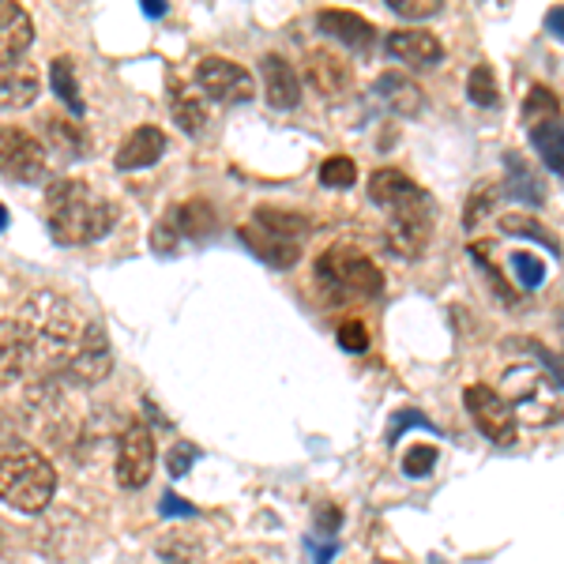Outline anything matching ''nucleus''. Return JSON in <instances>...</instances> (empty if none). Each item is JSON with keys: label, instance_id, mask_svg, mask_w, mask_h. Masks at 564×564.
Masks as SVG:
<instances>
[{"label": "nucleus", "instance_id": "obj_14", "mask_svg": "<svg viewBox=\"0 0 564 564\" xmlns=\"http://www.w3.org/2000/svg\"><path fill=\"white\" fill-rule=\"evenodd\" d=\"M238 234H241L245 249H249L252 257H260L268 268H294V263L302 260V241L282 238V234L268 230V226H260V223L241 226Z\"/></svg>", "mask_w": 564, "mask_h": 564}, {"label": "nucleus", "instance_id": "obj_11", "mask_svg": "<svg viewBox=\"0 0 564 564\" xmlns=\"http://www.w3.org/2000/svg\"><path fill=\"white\" fill-rule=\"evenodd\" d=\"M463 403H467L470 417H475L478 433L486 436V441L500 444V448H508V444L516 441V414L508 411V403L497 395V388H486V384H470L467 395H463Z\"/></svg>", "mask_w": 564, "mask_h": 564}, {"label": "nucleus", "instance_id": "obj_46", "mask_svg": "<svg viewBox=\"0 0 564 564\" xmlns=\"http://www.w3.org/2000/svg\"><path fill=\"white\" fill-rule=\"evenodd\" d=\"M0 230H8V212L0 207Z\"/></svg>", "mask_w": 564, "mask_h": 564}, {"label": "nucleus", "instance_id": "obj_32", "mask_svg": "<svg viewBox=\"0 0 564 564\" xmlns=\"http://www.w3.org/2000/svg\"><path fill=\"white\" fill-rule=\"evenodd\" d=\"M321 185L335 188V193H347V188L358 185V166L347 159V154H335L321 166Z\"/></svg>", "mask_w": 564, "mask_h": 564}, {"label": "nucleus", "instance_id": "obj_28", "mask_svg": "<svg viewBox=\"0 0 564 564\" xmlns=\"http://www.w3.org/2000/svg\"><path fill=\"white\" fill-rule=\"evenodd\" d=\"M252 223L268 226V230L282 234V238H294V241H302L305 234L313 230V223H308L305 215H297V212H275V207H257Z\"/></svg>", "mask_w": 564, "mask_h": 564}, {"label": "nucleus", "instance_id": "obj_43", "mask_svg": "<svg viewBox=\"0 0 564 564\" xmlns=\"http://www.w3.org/2000/svg\"><path fill=\"white\" fill-rule=\"evenodd\" d=\"M343 527V512L339 508H332V505H324L321 508V516H316V531L327 534V539H335V531Z\"/></svg>", "mask_w": 564, "mask_h": 564}, {"label": "nucleus", "instance_id": "obj_37", "mask_svg": "<svg viewBox=\"0 0 564 564\" xmlns=\"http://www.w3.org/2000/svg\"><path fill=\"white\" fill-rule=\"evenodd\" d=\"M335 339H339V347L347 354H361V350H369V327L361 321H347V324H339Z\"/></svg>", "mask_w": 564, "mask_h": 564}, {"label": "nucleus", "instance_id": "obj_23", "mask_svg": "<svg viewBox=\"0 0 564 564\" xmlns=\"http://www.w3.org/2000/svg\"><path fill=\"white\" fill-rule=\"evenodd\" d=\"M417 193V185L406 174H399V170H377V174L369 177V199L377 207H384V212H391V207H399V204H406Z\"/></svg>", "mask_w": 564, "mask_h": 564}, {"label": "nucleus", "instance_id": "obj_2", "mask_svg": "<svg viewBox=\"0 0 564 564\" xmlns=\"http://www.w3.org/2000/svg\"><path fill=\"white\" fill-rule=\"evenodd\" d=\"M57 494V470L31 444H0V500L15 512H42Z\"/></svg>", "mask_w": 564, "mask_h": 564}, {"label": "nucleus", "instance_id": "obj_27", "mask_svg": "<svg viewBox=\"0 0 564 564\" xmlns=\"http://www.w3.org/2000/svg\"><path fill=\"white\" fill-rule=\"evenodd\" d=\"M531 132V143L539 148L542 154V162L550 166V174H561L564 170V140H561V121H545V124H534V129H527Z\"/></svg>", "mask_w": 564, "mask_h": 564}, {"label": "nucleus", "instance_id": "obj_47", "mask_svg": "<svg viewBox=\"0 0 564 564\" xmlns=\"http://www.w3.org/2000/svg\"><path fill=\"white\" fill-rule=\"evenodd\" d=\"M372 564H399V561H372Z\"/></svg>", "mask_w": 564, "mask_h": 564}, {"label": "nucleus", "instance_id": "obj_20", "mask_svg": "<svg viewBox=\"0 0 564 564\" xmlns=\"http://www.w3.org/2000/svg\"><path fill=\"white\" fill-rule=\"evenodd\" d=\"M260 72H263V90H268V102L275 109H294L302 102V79L297 72L279 57V53H268L260 61Z\"/></svg>", "mask_w": 564, "mask_h": 564}, {"label": "nucleus", "instance_id": "obj_45", "mask_svg": "<svg viewBox=\"0 0 564 564\" xmlns=\"http://www.w3.org/2000/svg\"><path fill=\"white\" fill-rule=\"evenodd\" d=\"M143 15H166V4H162V0H143Z\"/></svg>", "mask_w": 564, "mask_h": 564}, {"label": "nucleus", "instance_id": "obj_35", "mask_svg": "<svg viewBox=\"0 0 564 564\" xmlns=\"http://www.w3.org/2000/svg\"><path fill=\"white\" fill-rule=\"evenodd\" d=\"M196 459H199V448H196V444L181 441V444H174V448L166 452V470H170L174 478H185L188 470L196 467Z\"/></svg>", "mask_w": 564, "mask_h": 564}, {"label": "nucleus", "instance_id": "obj_13", "mask_svg": "<svg viewBox=\"0 0 564 564\" xmlns=\"http://www.w3.org/2000/svg\"><path fill=\"white\" fill-rule=\"evenodd\" d=\"M65 366L79 384H98V380L109 377V369H113V350H109V339H106L102 327L87 324L84 332H79V339L72 343Z\"/></svg>", "mask_w": 564, "mask_h": 564}, {"label": "nucleus", "instance_id": "obj_6", "mask_svg": "<svg viewBox=\"0 0 564 564\" xmlns=\"http://www.w3.org/2000/svg\"><path fill=\"white\" fill-rule=\"evenodd\" d=\"M433 212H436V204L430 199V193H422V188H417L406 204L391 207L388 226H384L388 249L403 260L422 257L425 245H430V238H433Z\"/></svg>", "mask_w": 564, "mask_h": 564}, {"label": "nucleus", "instance_id": "obj_41", "mask_svg": "<svg viewBox=\"0 0 564 564\" xmlns=\"http://www.w3.org/2000/svg\"><path fill=\"white\" fill-rule=\"evenodd\" d=\"M159 516H166V520H193L196 505H188V500H181L174 489H166L159 500Z\"/></svg>", "mask_w": 564, "mask_h": 564}, {"label": "nucleus", "instance_id": "obj_8", "mask_svg": "<svg viewBox=\"0 0 564 564\" xmlns=\"http://www.w3.org/2000/svg\"><path fill=\"white\" fill-rule=\"evenodd\" d=\"M57 358L39 335L26 327L20 316H8L0 321V384L8 380H23L26 372H34L39 366H50Z\"/></svg>", "mask_w": 564, "mask_h": 564}, {"label": "nucleus", "instance_id": "obj_25", "mask_svg": "<svg viewBox=\"0 0 564 564\" xmlns=\"http://www.w3.org/2000/svg\"><path fill=\"white\" fill-rule=\"evenodd\" d=\"M505 166H508V185H512L508 193L520 199V204H534V207H539L542 199H545V188L539 185V177L527 170V162L516 159V154H508Z\"/></svg>", "mask_w": 564, "mask_h": 564}, {"label": "nucleus", "instance_id": "obj_36", "mask_svg": "<svg viewBox=\"0 0 564 564\" xmlns=\"http://www.w3.org/2000/svg\"><path fill=\"white\" fill-rule=\"evenodd\" d=\"M159 553H162V557H166L170 564H199L196 542H185V539H177V534L162 539V542H159Z\"/></svg>", "mask_w": 564, "mask_h": 564}, {"label": "nucleus", "instance_id": "obj_31", "mask_svg": "<svg viewBox=\"0 0 564 564\" xmlns=\"http://www.w3.org/2000/svg\"><path fill=\"white\" fill-rule=\"evenodd\" d=\"M500 230H505V234H520V238H531V241L550 245L553 257H557V252H561L557 238H553V234L545 230V226H542L534 215H505V218H500Z\"/></svg>", "mask_w": 564, "mask_h": 564}, {"label": "nucleus", "instance_id": "obj_17", "mask_svg": "<svg viewBox=\"0 0 564 564\" xmlns=\"http://www.w3.org/2000/svg\"><path fill=\"white\" fill-rule=\"evenodd\" d=\"M34 42V23L20 4L0 0V65H15Z\"/></svg>", "mask_w": 564, "mask_h": 564}, {"label": "nucleus", "instance_id": "obj_26", "mask_svg": "<svg viewBox=\"0 0 564 564\" xmlns=\"http://www.w3.org/2000/svg\"><path fill=\"white\" fill-rule=\"evenodd\" d=\"M170 109H174V121L188 135H199L207 129V106L199 102V95H188V90L174 87V95H170Z\"/></svg>", "mask_w": 564, "mask_h": 564}, {"label": "nucleus", "instance_id": "obj_38", "mask_svg": "<svg viewBox=\"0 0 564 564\" xmlns=\"http://www.w3.org/2000/svg\"><path fill=\"white\" fill-rule=\"evenodd\" d=\"M494 199H497V188L478 185V188H475V196H470V204H467V218H463V226H467V230H475V226L481 223V218L489 215V207H494Z\"/></svg>", "mask_w": 564, "mask_h": 564}, {"label": "nucleus", "instance_id": "obj_7", "mask_svg": "<svg viewBox=\"0 0 564 564\" xmlns=\"http://www.w3.org/2000/svg\"><path fill=\"white\" fill-rule=\"evenodd\" d=\"M215 207L207 204V199H185V204H174L166 215H162V223L154 226L151 234V249L162 252V257H174L177 245L185 241H204L215 234Z\"/></svg>", "mask_w": 564, "mask_h": 564}, {"label": "nucleus", "instance_id": "obj_42", "mask_svg": "<svg viewBox=\"0 0 564 564\" xmlns=\"http://www.w3.org/2000/svg\"><path fill=\"white\" fill-rule=\"evenodd\" d=\"M414 425H422V430H436V425L430 422L425 414H417V411H403V414H395L391 417V430H388V444H395L399 436H403L406 430H414Z\"/></svg>", "mask_w": 564, "mask_h": 564}, {"label": "nucleus", "instance_id": "obj_44", "mask_svg": "<svg viewBox=\"0 0 564 564\" xmlns=\"http://www.w3.org/2000/svg\"><path fill=\"white\" fill-rule=\"evenodd\" d=\"M550 31L557 34V39L564 34V8H553V12H550Z\"/></svg>", "mask_w": 564, "mask_h": 564}, {"label": "nucleus", "instance_id": "obj_24", "mask_svg": "<svg viewBox=\"0 0 564 564\" xmlns=\"http://www.w3.org/2000/svg\"><path fill=\"white\" fill-rule=\"evenodd\" d=\"M34 98H39V76L34 72H8V76H0V113L26 109Z\"/></svg>", "mask_w": 564, "mask_h": 564}, {"label": "nucleus", "instance_id": "obj_30", "mask_svg": "<svg viewBox=\"0 0 564 564\" xmlns=\"http://www.w3.org/2000/svg\"><path fill=\"white\" fill-rule=\"evenodd\" d=\"M523 121H527V129L545 124V121H561L557 95H553L550 87H531V95H527V102H523Z\"/></svg>", "mask_w": 564, "mask_h": 564}, {"label": "nucleus", "instance_id": "obj_22", "mask_svg": "<svg viewBox=\"0 0 564 564\" xmlns=\"http://www.w3.org/2000/svg\"><path fill=\"white\" fill-rule=\"evenodd\" d=\"M372 98H377L388 113H399V117H414L417 109H422V87L406 76H395V72H388V76L377 79Z\"/></svg>", "mask_w": 564, "mask_h": 564}, {"label": "nucleus", "instance_id": "obj_29", "mask_svg": "<svg viewBox=\"0 0 564 564\" xmlns=\"http://www.w3.org/2000/svg\"><path fill=\"white\" fill-rule=\"evenodd\" d=\"M50 84L57 90V98H65L72 117H84V98H79V84H76V65L72 57H57L50 65Z\"/></svg>", "mask_w": 564, "mask_h": 564}, {"label": "nucleus", "instance_id": "obj_1", "mask_svg": "<svg viewBox=\"0 0 564 564\" xmlns=\"http://www.w3.org/2000/svg\"><path fill=\"white\" fill-rule=\"evenodd\" d=\"M45 223L61 245H90L117 226V204L79 177H61L45 188Z\"/></svg>", "mask_w": 564, "mask_h": 564}, {"label": "nucleus", "instance_id": "obj_12", "mask_svg": "<svg viewBox=\"0 0 564 564\" xmlns=\"http://www.w3.org/2000/svg\"><path fill=\"white\" fill-rule=\"evenodd\" d=\"M154 470V436L143 422H129L117 441V481L124 489H143Z\"/></svg>", "mask_w": 564, "mask_h": 564}, {"label": "nucleus", "instance_id": "obj_10", "mask_svg": "<svg viewBox=\"0 0 564 564\" xmlns=\"http://www.w3.org/2000/svg\"><path fill=\"white\" fill-rule=\"evenodd\" d=\"M196 87L204 90L207 98L223 106H234V102H249L252 98V76L245 72L238 61L230 57H204L196 65Z\"/></svg>", "mask_w": 564, "mask_h": 564}, {"label": "nucleus", "instance_id": "obj_4", "mask_svg": "<svg viewBox=\"0 0 564 564\" xmlns=\"http://www.w3.org/2000/svg\"><path fill=\"white\" fill-rule=\"evenodd\" d=\"M20 321L31 327L34 335L50 347L53 354H68L72 343L79 339V332H84V316L76 313V305L68 302V297L53 294V290H39V294H31L26 302L20 305Z\"/></svg>", "mask_w": 564, "mask_h": 564}, {"label": "nucleus", "instance_id": "obj_39", "mask_svg": "<svg viewBox=\"0 0 564 564\" xmlns=\"http://www.w3.org/2000/svg\"><path fill=\"white\" fill-rule=\"evenodd\" d=\"M388 8L403 20H430V15L441 12V0H388Z\"/></svg>", "mask_w": 564, "mask_h": 564}, {"label": "nucleus", "instance_id": "obj_9", "mask_svg": "<svg viewBox=\"0 0 564 564\" xmlns=\"http://www.w3.org/2000/svg\"><path fill=\"white\" fill-rule=\"evenodd\" d=\"M0 174L20 185H39L45 177V148L39 135L20 124H0Z\"/></svg>", "mask_w": 564, "mask_h": 564}, {"label": "nucleus", "instance_id": "obj_5", "mask_svg": "<svg viewBox=\"0 0 564 564\" xmlns=\"http://www.w3.org/2000/svg\"><path fill=\"white\" fill-rule=\"evenodd\" d=\"M497 395L505 399L508 411L520 414L527 425H550L561 417V384H550V377L534 366L508 369Z\"/></svg>", "mask_w": 564, "mask_h": 564}, {"label": "nucleus", "instance_id": "obj_15", "mask_svg": "<svg viewBox=\"0 0 564 564\" xmlns=\"http://www.w3.org/2000/svg\"><path fill=\"white\" fill-rule=\"evenodd\" d=\"M305 79L316 95L339 98L350 90V65L332 50H308L305 53Z\"/></svg>", "mask_w": 564, "mask_h": 564}, {"label": "nucleus", "instance_id": "obj_3", "mask_svg": "<svg viewBox=\"0 0 564 564\" xmlns=\"http://www.w3.org/2000/svg\"><path fill=\"white\" fill-rule=\"evenodd\" d=\"M316 279L335 297H377L384 290V275L372 257L358 245H332L316 260Z\"/></svg>", "mask_w": 564, "mask_h": 564}, {"label": "nucleus", "instance_id": "obj_16", "mask_svg": "<svg viewBox=\"0 0 564 564\" xmlns=\"http://www.w3.org/2000/svg\"><path fill=\"white\" fill-rule=\"evenodd\" d=\"M384 45L391 57H399L411 68H433V65H441V57H444V45L436 42V34L417 31V26H411V31H391Z\"/></svg>", "mask_w": 564, "mask_h": 564}, {"label": "nucleus", "instance_id": "obj_40", "mask_svg": "<svg viewBox=\"0 0 564 564\" xmlns=\"http://www.w3.org/2000/svg\"><path fill=\"white\" fill-rule=\"evenodd\" d=\"M433 467H436V452L433 448H422V444H417V448H411L403 456V475L406 478H425Z\"/></svg>", "mask_w": 564, "mask_h": 564}, {"label": "nucleus", "instance_id": "obj_18", "mask_svg": "<svg viewBox=\"0 0 564 564\" xmlns=\"http://www.w3.org/2000/svg\"><path fill=\"white\" fill-rule=\"evenodd\" d=\"M162 151H166V132L159 124H140L117 151V170H148L162 159Z\"/></svg>", "mask_w": 564, "mask_h": 564}, {"label": "nucleus", "instance_id": "obj_33", "mask_svg": "<svg viewBox=\"0 0 564 564\" xmlns=\"http://www.w3.org/2000/svg\"><path fill=\"white\" fill-rule=\"evenodd\" d=\"M467 95H470V102H475V106H497V102H500V90H497L494 68H489V65L470 68V76H467Z\"/></svg>", "mask_w": 564, "mask_h": 564}, {"label": "nucleus", "instance_id": "obj_21", "mask_svg": "<svg viewBox=\"0 0 564 564\" xmlns=\"http://www.w3.org/2000/svg\"><path fill=\"white\" fill-rule=\"evenodd\" d=\"M316 26L332 39H339L350 50H372V39H377V26L369 20H361L358 12H339V8H327V12L316 15Z\"/></svg>", "mask_w": 564, "mask_h": 564}, {"label": "nucleus", "instance_id": "obj_19", "mask_svg": "<svg viewBox=\"0 0 564 564\" xmlns=\"http://www.w3.org/2000/svg\"><path fill=\"white\" fill-rule=\"evenodd\" d=\"M42 135L61 159H84L90 151V135L79 124V117H65V113H45L42 117ZM42 143V148H45Z\"/></svg>", "mask_w": 564, "mask_h": 564}, {"label": "nucleus", "instance_id": "obj_34", "mask_svg": "<svg viewBox=\"0 0 564 564\" xmlns=\"http://www.w3.org/2000/svg\"><path fill=\"white\" fill-rule=\"evenodd\" d=\"M512 268H516V279H520V286H527V290L542 286L545 263H542L539 257H531V252H516V257H512Z\"/></svg>", "mask_w": 564, "mask_h": 564}]
</instances>
